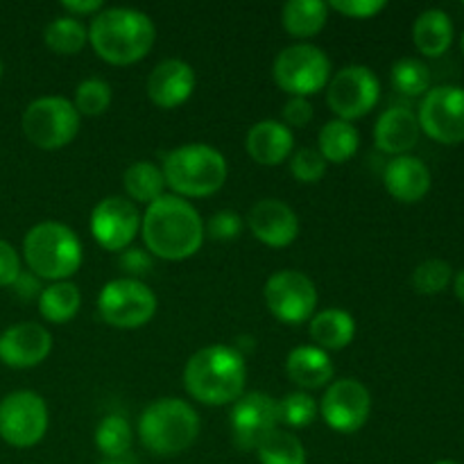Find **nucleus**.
<instances>
[{"label":"nucleus","instance_id":"obj_26","mask_svg":"<svg viewBox=\"0 0 464 464\" xmlns=\"http://www.w3.org/2000/svg\"><path fill=\"white\" fill-rule=\"evenodd\" d=\"M329 18V5L320 0H290L281 9V25L295 39H311Z\"/></svg>","mask_w":464,"mask_h":464},{"label":"nucleus","instance_id":"obj_29","mask_svg":"<svg viewBox=\"0 0 464 464\" xmlns=\"http://www.w3.org/2000/svg\"><path fill=\"white\" fill-rule=\"evenodd\" d=\"M122 184H125L127 195L134 202L152 204L157 202L166 188V179H163V170L154 166L152 161H136L122 175Z\"/></svg>","mask_w":464,"mask_h":464},{"label":"nucleus","instance_id":"obj_25","mask_svg":"<svg viewBox=\"0 0 464 464\" xmlns=\"http://www.w3.org/2000/svg\"><path fill=\"white\" fill-rule=\"evenodd\" d=\"M356 335V320L343 308H326L311 322V338L322 352L344 349Z\"/></svg>","mask_w":464,"mask_h":464},{"label":"nucleus","instance_id":"obj_13","mask_svg":"<svg viewBox=\"0 0 464 464\" xmlns=\"http://www.w3.org/2000/svg\"><path fill=\"white\" fill-rule=\"evenodd\" d=\"M381 98L379 77L367 66H344L343 71L335 72L334 80L329 82V107L340 121H356V118L367 116L376 107Z\"/></svg>","mask_w":464,"mask_h":464},{"label":"nucleus","instance_id":"obj_32","mask_svg":"<svg viewBox=\"0 0 464 464\" xmlns=\"http://www.w3.org/2000/svg\"><path fill=\"white\" fill-rule=\"evenodd\" d=\"M95 447L104 458H121L131 449L130 421L121 415L104 417L95 430Z\"/></svg>","mask_w":464,"mask_h":464},{"label":"nucleus","instance_id":"obj_19","mask_svg":"<svg viewBox=\"0 0 464 464\" xmlns=\"http://www.w3.org/2000/svg\"><path fill=\"white\" fill-rule=\"evenodd\" d=\"M195 91V71L181 59L157 63L148 77V95L159 109H175L184 104Z\"/></svg>","mask_w":464,"mask_h":464},{"label":"nucleus","instance_id":"obj_3","mask_svg":"<svg viewBox=\"0 0 464 464\" xmlns=\"http://www.w3.org/2000/svg\"><path fill=\"white\" fill-rule=\"evenodd\" d=\"M157 27L148 14L130 7H109L95 14L89 41L95 54L113 66L140 62L152 50Z\"/></svg>","mask_w":464,"mask_h":464},{"label":"nucleus","instance_id":"obj_36","mask_svg":"<svg viewBox=\"0 0 464 464\" xmlns=\"http://www.w3.org/2000/svg\"><path fill=\"white\" fill-rule=\"evenodd\" d=\"M72 104L80 116H102L111 104V86L98 77H89V80L80 82Z\"/></svg>","mask_w":464,"mask_h":464},{"label":"nucleus","instance_id":"obj_10","mask_svg":"<svg viewBox=\"0 0 464 464\" xmlns=\"http://www.w3.org/2000/svg\"><path fill=\"white\" fill-rule=\"evenodd\" d=\"M48 430V406L32 390H18L0 399V438L14 449H30Z\"/></svg>","mask_w":464,"mask_h":464},{"label":"nucleus","instance_id":"obj_12","mask_svg":"<svg viewBox=\"0 0 464 464\" xmlns=\"http://www.w3.org/2000/svg\"><path fill=\"white\" fill-rule=\"evenodd\" d=\"M267 308L284 324H302L315 313V284L299 270H279L263 288Z\"/></svg>","mask_w":464,"mask_h":464},{"label":"nucleus","instance_id":"obj_47","mask_svg":"<svg viewBox=\"0 0 464 464\" xmlns=\"http://www.w3.org/2000/svg\"><path fill=\"white\" fill-rule=\"evenodd\" d=\"M435 464H458V462H453V460H440V462H435Z\"/></svg>","mask_w":464,"mask_h":464},{"label":"nucleus","instance_id":"obj_37","mask_svg":"<svg viewBox=\"0 0 464 464\" xmlns=\"http://www.w3.org/2000/svg\"><path fill=\"white\" fill-rule=\"evenodd\" d=\"M290 170H293L295 179L302 184H315L326 175V161L315 148H302L290 161Z\"/></svg>","mask_w":464,"mask_h":464},{"label":"nucleus","instance_id":"obj_2","mask_svg":"<svg viewBox=\"0 0 464 464\" xmlns=\"http://www.w3.org/2000/svg\"><path fill=\"white\" fill-rule=\"evenodd\" d=\"M245 358L227 344H211L188 358L184 370L186 392L204 406L236 403L245 392Z\"/></svg>","mask_w":464,"mask_h":464},{"label":"nucleus","instance_id":"obj_7","mask_svg":"<svg viewBox=\"0 0 464 464\" xmlns=\"http://www.w3.org/2000/svg\"><path fill=\"white\" fill-rule=\"evenodd\" d=\"M23 134L39 150H62L80 131V113L71 100L62 95H45L27 104L23 113Z\"/></svg>","mask_w":464,"mask_h":464},{"label":"nucleus","instance_id":"obj_22","mask_svg":"<svg viewBox=\"0 0 464 464\" xmlns=\"http://www.w3.org/2000/svg\"><path fill=\"white\" fill-rule=\"evenodd\" d=\"M295 136L279 121H261L247 131L245 148L258 166H279L293 152Z\"/></svg>","mask_w":464,"mask_h":464},{"label":"nucleus","instance_id":"obj_46","mask_svg":"<svg viewBox=\"0 0 464 464\" xmlns=\"http://www.w3.org/2000/svg\"><path fill=\"white\" fill-rule=\"evenodd\" d=\"M100 464H136V458L131 456V453H125V456L121 458H104Z\"/></svg>","mask_w":464,"mask_h":464},{"label":"nucleus","instance_id":"obj_15","mask_svg":"<svg viewBox=\"0 0 464 464\" xmlns=\"http://www.w3.org/2000/svg\"><path fill=\"white\" fill-rule=\"evenodd\" d=\"M320 408L324 421L335 433H356L372 412L370 390L356 379H340L326 388Z\"/></svg>","mask_w":464,"mask_h":464},{"label":"nucleus","instance_id":"obj_43","mask_svg":"<svg viewBox=\"0 0 464 464\" xmlns=\"http://www.w3.org/2000/svg\"><path fill=\"white\" fill-rule=\"evenodd\" d=\"M14 293L18 295L21 299H25V302H30V299L34 297H41V293H44V288H41V279L36 275H32V272H23L16 276V281L12 284Z\"/></svg>","mask_w":464,"mask_h":464},{"label":"nucleus","instance_id":"obj_41","mask_svg":"<svg viewBox=\"0 0 464 464\" xmlns=\"http://www.w3.org/2000/svg\"><path fill=\"white\" fill-rule=\"evenodd\" d=\"M21 275V256L16 249L0 238V288H7Z\"/></svg>","mask_w":464,"mask_h":464},{"label":"nucleus","instance_id":"obj_45","mask_svg":"<svg viewBox=\"0 0 464 464\" xmlns=\"http://www.w3.org/2000/svg\"><path fill=\"white\" fill-rule=\"evenodd\" d=\"M453 293H456V297L464 304V270L458 272L456 279H453Z\"/></svg>","mask_w":464,"mask_h":464},{"label":"nucleus","instance_id":"obj_17","mask_svg":"<svg viewBox=\"0 0 464 464\" xmlns=\"http://www.w3.org/2000/svg\"><path fill=\"white\" fill-rule=\"evenodd\" d=\"M53 352V335L36 322H21L0 334V362L12 370L41 365Z\"/></svg>","mask_w":464,"mask_h":464},{"label":"nucleus","instance_id":"obj_42","mask_svg":"<svg viewBox=\"0 0 464 464\" xmlns=\"http://www.w3.org/2000/svg\"><path fill=\"white\" fill-rule=\"evenodd\" d=\"M285 127H306L313 121V107L306 98H290L281 109Z\"/></svg>","mask_w":464,"mask_h":464},{"label":"nucleus","instance_id":"obj_8","mask_svg":"<svg viewBox=\"0 0 464 464\" xmlns=\"http://www.w3.org/2000/svg\"><path fill=\"white\" fill-rule=\"evenodd\" d=\"M272 75L279 89L290 93V98H306L329 84L331 62L317 45H288L276 54Z\"/></svg>","mask_w":464,"mask_h":464},{"label":"nucleus","instance_id":"obj_9","mask_svg":"<svg viewBox=\"0 0 464 464\" xmlns=\"http://www.w3.org/2000/svg\"><path fill=\"white\" fill-rule=\"evenodd\" d=\"M100 317L113 329H140L157 313V295L136 279H113L98 295Z\"/></svg>","mask_w":464,"mask_h":464},{"label":"nucleus","instance_id":"obj_23","mask_svg":"<svg viewBox=\"0 0 464 464\" xmlns=\"http://www.w3.org/2000/svg\"><path fill=\"white\" fill-rule=\"evenodd\" d=\"M285 374L304 390H320L334 379V362L320 347H297L285 358Z\"/></svg>","mask_w":464,"mask_h":464},{"label":"nucleus","instance_id":"obj_33","mask_svg":"<svg viewBox=\"0 0 464 464\" xmlns=\"http://www.w3.org/2000/svg\"><path fill=\"white\" fill-rule=\"evenodd\" d=\"M392 86L403 95H426L430 91V71L424 62L412 57L399 59L392 66Z\"/></svg>","mask_w":464,"mask_h":464},{"label":"nucleus","instance_id":"obj_48","mask_svg":"<svg viewBox=\"0 0 464 464\" xmlns=\"http://www.w3.org/2000/svg\"><path fill=\"white\" fill-rule=\"evenodd\" d=\"M0 80H3V62H0Z\"/></svg>","mask_w":464,"mask_h":464},{"label":"nucleus","instance_id":"obj_35","mask_svg":"<svg viewBox=\"0 0 464 464\" xmlns=\"http://www.w3.org/2000/svg\"><path fill=\"white\" fill-rule=\"evenodd\" d=\"M453 281V267L442 258H429L412 272V288L420 295H440Z\"/></svg>","mask_w":464,"mask_h":464},{"label":"nucleus","instance_id":"obj_16","mask_svg":"<svg viewBox=\"0 0 464 464\" xmlns=\"http://www.w3.org/2000/svg\"><path fill=\"white\" fill-rule=\"evenodd\" d=\"M229 421L236 447L243 451H256L258 444L279 426L276 401L263 392L243 394L231 408Z\"/></svg>","mask_w":464,"mask_h":464},{"label":"nucleus","instance_id":"obj_4","mask_svg":"<svg viewBox=\"0 0 464 464\" xmlns=\"http://www.w3.org/2000/svg\"><path fill=\"white\" fill-rule=\"evenodd\" d=\"M140 444L150 453L172 458L195 444L199 435V415L190 403L166 397L150 403L139 420Z\"/></svg>","mask_w":464,"mask_h":464},{"label":"nucleus","instance_id":"obj_28","mask_svg":"<svg viewBox=\"0 0 464 464\" xmlns=\"http://www.w3.org/2000/svg\"><path fill=\"white\" fill-rule=\"evenodd\" d=\"M82 306L80 288L71 281H57L44 288L39 297V313L53 324H63L77 315Z\"/></svg>","mask_w":464,"mask_h":464},{"label":"nucleus","instance_id":"obj_20","mask_svg":"<svg viewBox=\"0 0 464 464\" xmlns=\"http://www.w3.org/2000/svg\"><path fill=\"white\" fill-rule=\"evenodd\" d=\"M420 121L417 113L406 107L385 109L379 116L374 127V143L381 152L392 154V157H403L411 152L420 140Z\"/></svg>","mask_w":464,"mask_h":464},{"label":"nucleus","instance_id":"obj_44","mask_svg":"<svg viewBox=\"0 0 464 464\" xmlns=\"http://www.w3.org/2000/svg\"><path fill=\"white\" fill-rule=\"evenodd\" d=\"M63 9H68V14H95L102 12V3L100 0H63Z\"/></svg>","mask_w":464,"mask_h":464},{"label":"nucleus","instance_id":"obj_30","mask_svg":"<svg viewBox=\"0 0 464 464\" xmlns=\"http://www.w3.org/2000/svg\"><path fill=\"white\" fill-rule=\"evenodd\" d=\"M44 41L53 53L77 54L89 41V30L75 16H57L45 25Z\"/></svg>","mask_w":464,"mask_h":464},{"label":"nucleus","instance_id":"obj_6","mask_svg":"<svg viewBox=\"0 0 464 464\" xmlns=\"http://www.w3.org/2000/svg\"><path fill=\"white\" fill-rule=\"evenodd\" d=\"M163 179L177 198H208L227 181V161L216 148L188 143L163 159Z\"/></svg>","mask_w":464,"mask_h":464},{"label":"nucleus","instance_id":"obj_1","mask_svg":"<svg viewBox=\"0 0 464 464\" xmlns=\"http://www.w3.org/2000/svg\"><path fill=\"white\" fill-rule=\"evenodd\" d=\"M145 247L163 261H186L204 243V222L198 208L177 195H161L140 220Z\"/></svg>","mask_w":464,"mask_h":464},{"label":"nucleus","instance_id":"obj_49","mask_svg":"<svg viewBox=\"0 0 464 464\" xmlns=\"http://www.w3.org/2000/svg\"><path fill=\"white\" fill-rule=\"evenodd\" d=\"M462 54H464V32H462Z\"/></svg>","mask_w":464,"mask_h":464},{"label":"nucleus","instance_id":"obj_5","mask_svg":"<svg viewBox=\"0 0 464 464\" xmlns=\"http://www.w3.org/2000/svg\"><path fill=\"white\" fill-rule=\"evenodd\" d=\"M23 256L32 275L53 284L68 281L82 266V243L62 222H39L23 240Z\"/></svg>","mask_w":464,"mask_h":464},{"label":"nucleus","instance_id":"obj_11","mask_svg":"<svg viewBox=\"0 0 464 464\" xmlns=\"http://www.w3.org/2000/svg\"><path fill=\"white\" fill-rule=\"evenodd\" d=\"M420 130L442 145L464 143V86H433L420 104Z\"/></svg>","mask_w":464,"mask_h":464},{"label":"nucleus","instance_id":"obj_14","mask_svg":"<svg viewBox=\"0 0 464 464\" xmlns=\"http://www.w3.org/2000/svg\"><path fill=\"white\" fill-rule=\"evenodd\" d=\"M140 229V213L131 199L111 195L95 204L91 213V234L107 252H122Z\"/></svg>","mask_w":464,"mask_h":464},{"label":"nucleus","instance_id":"obj_18","mask_svg":"<svg viewBox=\"0 0 464 464\" xmlns=\"http://www.w3.org/2000/svg\"><path fill=\"white\" fill-rule=\"evenodd\" d=\"M249 229L258 243L267 247H288L299 234V218L281 199H258L249 208Z\"/></svg>","mask_w":464,"mask_h":464},{"label":"nucleus","instance_id":"obj_31","mask_svg":"<svg viewBox=\"0 0 464 464\" xmlns=\"http://www.w3.org/2000/svg\"><path fill=\"white\" fill-rule=\"evenodd\" d=\"M261 464H306V449L302 440L276 429L256 449Z\"/></svg>","mask_w":464,"mask_h":464},{"label":"nucleus","instance_id":"obj_34","mask_svg":"<svg viewBox=\"0 0 464 464\" xmlns=\"http://www.w3.org/2000/svg\"><path fill=\"white\" fill-rule=\"evenodd\" d=\"M317 406L315 399L306 392H290L285 394L281 401H276V415H279V424L290 426V429H304L311 426L317 420Z\"/></svg>","mask_w":464,"mask_h":464},{"label":"nucleus","instance_id":"obj_24","mask_svg":"<svg viewBox=\"0 0 464 464\" xmlns=\"http://www.w3.org/2000/svg\"><path fill=\"white\" fill-rule=\"evenodd\" d=\"M453 36H456V27H453L451 16L442 9H426L412 25V41L426 57H442L451 48Z\"/></svg>","mask_w":464,"mask_h":464},{"label":"nucleus","instance_id":"obj_27","mask_svg":"<svg viewBox=\"0 0 464 464\" xmlns=\"http://www.w3.org/2000/svg\"><path fill=\"white\" fill-rule=\"evenodd\" d=\"M317 143H320V154L324 157V161L344 163L358 152L361 134H358L352 122L335 118V121H329L322 127Z\"/></svg>","mask_w":464,"mask_h":464},{"label":"nucleus","instance_id":"obj_40","mask_svg":"<svg viewBox=\"0 0 464 464\" xmlns=\"http://www.w3.org/2000/svg\"><path fill=\"white\" fill-rule=\"evenodd\" d=\"M329 7L349 18H372L383 12L388 3L385 0H334Z\"/></svg>","mask_w":464,"mask_h":464},{"label":"nucleus","instance_id":"obj_21","mask_svg":"<svg viewBox=\"0 0 464 464\" xmlns=\"http://www.w3.org/2000/svg\"><path fill=\"white\" fill-rule=\"evenodd\" d=\"M383 181L394 199L403 204H415L424 199L430 190V170L421 159L403 154L388 163Z\"/></svg>","mask_w":464,"mask_h":464},{"label":"nucleus","instance_id":"obj_38","mask_svg":"<svg viewBox=\"0 0 464 464\" xmlns=\"http://www.w3.org/2000/svg\"><path fill=\"white\" fill-rule=\"evenodd\" d=\"M204 231H207L213 240L229 243V240H236L240 236V231H243V220H240V216L236 211L225 208V211H218L216 216L208 220Z\"/></svg>","mask_w":464,"mask_h":464},{"label":"nucleus","instance_id":"obj_39","mask_svg":"<svg viewBox=\"0 0 464 464\" xmlns=\"http://www.w3.org/2000/svg\"><path fill=\"white\" fill-rule=\"evenodd\" d=\"M118 266L125 272L127 279L140 281V276H148L152 272V256L150 252L140 247H127L122 249L121 258H118Z\"/></svg>","mask_w":464,"mask_h":464}]
</instances>
